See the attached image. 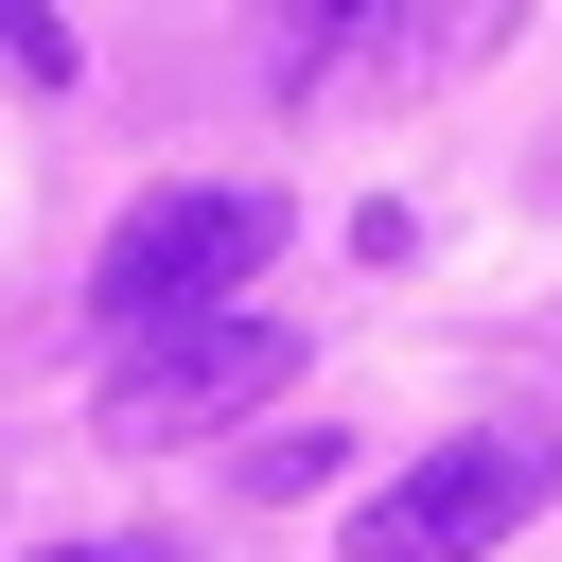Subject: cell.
I'll list each match as a JSON object with an SVG mask.
<instances>
[{
    "mask_svg": "<svg viewBox=\"0 0 562 562\" xmlns=\"http://www.w3.org/2000/svg\"><path fill=\"white\" fill-rule=\"evenodd\" d=\"M527 35V0H263V88L281 105H422L457 70H492Z\"/></svg>",
    "mask_w": 562,
    "mask_h": 562,
    "instance_id": "obj_1",
    "label": "cell"
},
{
    "mask_svg": "<svg viewBox=\"0 0 562 562\" xmlns=\"http://www.w3.org/2000/svg\"><path fill=\"white\" fill-rule=\"evenodd\" d=\"M263 263H281V193L193 176V193H140V211L105 228L88 299H105V334L140 351V334H176V316H228V281H263Z\"/></svg>",
    "mask_w": 562,
    "mask_h": 562,
    "instance_id": "obj_2",
    "label": "cell"
},
{
    "mask_svg": "<svg viewBox=\"0 0 562 562\" xmlns=\"http://www.w3.org/2000/svg\"><path fill=\"white\" fill-rule=\"evenodd\" d=\"M544 492H562V422H457L351 509V562H492Z\"/></svg>",
    "mask_w": 562,
    "mask_h": 562,
    "instance_id": "obj_3",
    "label": "cell"
},
{
    "mask_svg": "<svg viewBox=\"0 0 562 562\" xmlns=\"http://www.w3.org/2000/svg\"><path fill=\"white\" fill-rule=\"evenodd\" d=\"M281 386H299V334L281 316H176V334H140L105 369V439H211V422H246Z\"/></svg>",
    "mask_w": 562,
    "mask_h": 562,
    "instance_id": "obj_4",
    "label": "cell"
},
{
    "mask_svg": "<svg viewBox=\"0 0 562 562\" xmlns=\"http://www.w3.org/2000/svg\"><path fill=\"white\" fill-rule=\"evenodd\" d=\"M316 474H334V439H316V422H281V439H246V492H316Z\"/></svg>",
    "mask_w": 562,
    "mask_h": 562,
    "instance_id": "obj_5",
    "label": "cell"
},
{
    "mask_svg": "<svg viewBox=\"0 0 562 562\" xmlns=\"http://www.w3.org/2000/svg\"><path fill=\"white\" fill-rule=\"evenodd\" d=\"M0 53H18V70H35V88H53V70H70V35H53V18H35V0H0Z\"/></svg>",
    "mask_w": 562,
    "mask_h": 562,
    "instance_id": "obj_6",
    "label": "cell"
},
{
    "mask_svg": "<svg viewBox=\"0 0 562 562\" xmlns=\"http://www.w3.org/2000/svg\"><path fill=\"white\" fill-rule=\"evenodd\" d=\"M53 562H176V544H53Z\"/></svg>",
    "mask_w": 562,
    "mask_h": 562,
    "instance_id": "obj_7",
    "label": "cell"
}]
</instances>
